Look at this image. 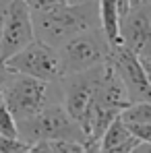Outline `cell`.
Instances as JSON below:
<instances>
[{"label": "cell", "mask_w": 151, "mask_h": 153, "mask_svg": "<svg viewBox=\"0 0 151 153\" xmlns=\"http://www.w3.org/2000/svg\"><path fill=\"white\" fill-rule=\"evenodd\" d=\"M2 64L10 73H21V75L42 79L48 83L60 81L64 76L58 48H54L50 44L37 39V37L33 42H29L25 48L15 52L13 56H8Z\"/></svg>", "instance_id": "obj_5"}, {"label": "cell", "mask_w": 151, "mask_h": 153, "mask_svg": "<svg viewBox=\"0 0 151 153\" xmlns=\"http://www.w3.org/2000/svg\"><path fill=\"white\" fill-rule=\"evenodd\" d=\"M31 17H33L35 37L54 48H60L66 39H71L77 33L100 27V6L97 0H89L81 4L64 2L50 10L31 13Z\"/></svg>", "instance_id": "obj_1"}, {"label": "cell", "mask_w": 151, "mask_h": 153, "mask_svg": "<svg viewBox=\"0 0 151 153\" xmlns=\"http://www.w3.org/2000/svg\"><path fill=\"white\" fill-rule=\"evenodd\" d=\"M103 68H106V64H100V66H93L89 71L64 75L60 79L62 105L66 108V112L75 118L79 124L83 122L87 110L91 108V103L95 100V91L100 87Z\"/></svg>", "instance_id": "obj_6"}, {"label": "cell", "mask_w": 151, "mask_h": 153, "mask_svg": "<svg viewBox=\"0 0 151 153\" xmlns=\"http://www.w3.org/2000/svg\"><path fill=\"white\" fill-rule=\"evenodd\" d=\"M110 62L114 64L116 73L120 75L122 83H124L126 91H128V100L132 102H151V83L137 54L132 50H128L126 46L118 44L112 48V56Z\"/></svg>", "instance_id": "obj_8"}, {"label": "cell", "mask_w": 151, "mask_h": 153, "mask_svg": "<svg viewBox=\"0 0 151 153\" xmlns=\"http://www.w3.org/2000/svg\"><path fill=\"white\" fill-rule=\"evenodd\" d=\"M137 58H139V62H141V66H143V71H145V75H147V79H149V83H151V52L141 54Z\"/></svg>", "instance_id": "obj_17"}, {"label": "cell", "mask_w": 151, "mask_h": 153, "mask_svg": "<svg viewBox=\"0 0 151 153\" xmlns=\"http://www.w3.org/2000/svg\"><path fill=\"white\" fill-rule=\"evenodd\" d=\"M100 6V27L103 29L106 37L112 46L122 44L120 42V13L116 0H97Z\"/></svg>", "instance_id": "obj_10"}, {"label": "cell", "mask_w": 151, "mask_h": 153, "mask_svg": "<svg viewBox=\"0 0 151 153\" xmlns=\"http://www.w3.org/2000/svg\"><path fill=\"white\" fill-rule=\"evenodd\" d=\"M8 76H10V71L0 62V95H2V89H4V85H6V81H8Z\"/></svg>", "instance_id": "obj_18"}, {"label": "cell", "mask_w": 151, "mask_h": 153, "mask_svg": "<svg viewBox=\"0 0 151 153\" xmlns=\"http://www.w3.org/2000/svg\"><path fill=\"white\" fill-rule=\"evenodd\" d=\"M112 48L114 46L110 44L101 27L81 31L58 48L62 73L73 75V73H83L93 66L106 64L112 56Z\"/></svg>", "instance_id": "obj_4"}, {"label": "cell", "mask_w": 151, "mask_h": 153, "mask_svg": "<svg viewBox=\"0 0 151 153\" xmlns=\"http://www.w3.org/2000/svg\"><path fill=\"white\" fill-rule=\"evenodd\" d=\"M27 6L31 8V13H39V10H50V8H56L60 4H64L66 0H25Z\"/></svg>", "instance_id": "obj_15"}, {"label": "cell", "mask_w": 151, "mask_h": 153, "mask_svg": "<svg viewBox=\"0 0 151 153\" xmlns=\"http://www.w3.org/2000/svg\"><path fill=\"white\" fill-rule=\"evenodd\" d=\"M33 39H35V29H33L31 8L27 6L25 0H10L6 21H4V31H2L0 62H4L8 56L25 48Z\"/></svg>", "instance_id": "obj_7"}, {"label": "cell", "mask_w": 151, "mask_h": 153, "mask_svg": "<svg viewBox=\"0 0 151 153\" xmlns=\"http://www.w3.org/2000/svg\"><path fill=\"white\" fill-rule=\"evenodd\" d=\"M2 102L8 105L17 122L27 120L37 112H42L48 103L62 102L60 81L48 83L21 73H10L2 89Z\"/></svg>", "instance_id": "obj_2"}, {"label": "cell", "mask_w": 151, "mask_h": 153, "mask_svg": "<svg viewBox=\"0 0 151 153\" xmlns=\"http://www.w3.org/2000/svg\"><path fill=\"white\" fill-rule=\"evenodd\" d=\"M139 147H141V141L128 130L126 122L120 116H116L110 122V126L106 128V132L100 141V151H110V153H118V151L128 153V151H137Z\"/></svg>", "instance_id": "obj_9"}, {"label": "cell", "mask_w": 151, "mask_h": 153, "mask_svg": "<svg viewBox=\"0 0 151 153\" xmlns=\"http://www.w3.org/2000/svg\"><path fill=\"white\" fill-rule=\"evenodd\" d=\"M66 2H71V4H81V2H89V0H66Z\"/></svg>", "instance_id": "obj_19"}, {"label": "cell", "mask_w": 151, "mask_h": 153, "mask_svg": "<svg viewBox=\"0 0 151 153\" xmlns=\"http://www.w3.org/2000/svg\"><path fill=\"white\" fill-rule=\"evenodd\" d=\"M29 151H52V153H79L87 151L83 143L71 141V139H46V141H37L31 145Z\"/></svg>", "instance_id": "obj_11"}, {"label": "cell", "mask_w": 151, "mask_h": 153, "mask_svg": "<svg viewBox=\"0 0 151 153\" xmlns=\"http://www.w3.org/2000/svg\"><path fill=\"white\" fill-rule=\"evenodd\" d=\"M19 151H29V143H25L21 137L0 134V153H19Z\"/></svg>", "instance_id": "obj_14"}, {"label": "cell", "mask_w": 151, "mask_h": 153, "mask_svg": "<svg viewBox=\"0 0 151 153\" xmlns=\"http://www.w3.org/2000/svg\"><path fill=\"white\" fill-rule=\"evenodd\" d=\"M8 4H10V0H0V44H2V31H4V21H6Z\"/></svg>", "instance_id": "obj_16"}, {"label": "cell", "mask_w": 151, "mask_h": 153, "mask_svg": "<svg viewBox=\"0 0 151 153\" xmlns=\"http://www.w3.org/2000/svg\"><path fill=\"white\" fill-rule=\"evenodd\" d=\"M120 118L124 122H145V124H151V102H132L128 103Z\"/></svg>", "instance_id": "obj_12"}, {"label": "cell", "mask_w": 151, "mask_h": 153, "mask_svg": "<svg viewBox=\"0 0 151 153\" xmlns=\"http://www.w3.org/2000/svg\"><path fill=\"white\" fill-rule=\"evenodd\" d=\"M17 124H19V137L25 143H29V149L33 143L46 141V139H71V141H79L83 145L87 143V137H85L81 124L66 112L62 102L48 103L42 112H37L35 116L21 120Z\"/></svg>", "instance_id": "obj_3"}, {"label": "cell", "mask_w": 151, "mask_h": 153, "mask_svg": "<svg viewBox=\"0 0 151 153\" xmlns=\"http://www.w3.org/2000/svg\"><path fill=\"white\" fill-rule=\"evenodd\" d=\"M0 134H4V137H19V124H17L13 112L8 110V105L2 102V95H0Z\"/></svg>", "instance_id": "obj_13"}]
</instances>
